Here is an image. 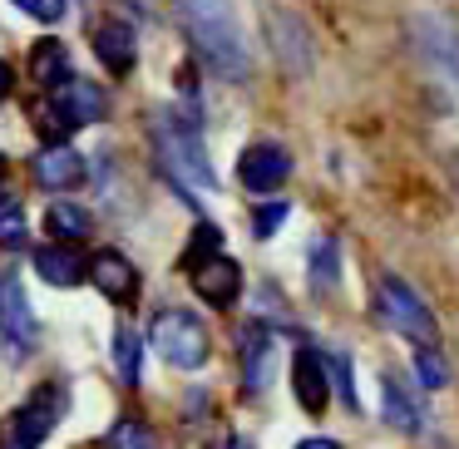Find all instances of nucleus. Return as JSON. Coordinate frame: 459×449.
Here are the masks:
<instances>
[{
  "label": "nucleus",
  "instance_id": "f257e3e1",
  "mask_svg": "<svg viewBox=\"0 0 459 449\" xmlns=\"http://www.w3.org/2000/svg\"><path fill=\"white\" fill-rule=\"evenodd\" d=\"M169 11L178 21V30L188 35V45L198 50V60L218 80L242 84L252 74V55H247V40H242L232 0H169Z\"/></svg>",
  "mask_w": 459,
  "mask_h": 449
},
{
  "label": "nucleus",
  "instance_id": "f03ea898",
  "mask_svg": "<svg viewBox=\"0 0 459 449\" xmlns=\"http://www.w3.org/2000/svg\"><path fill=\"white\" fill-rule=\"evenodd\" d=\"M159 149H163V163H169V173L178 183H188V188H198V193L218 188V173H212L208 149H203V139H198V114L193 109L159 119Z\"/></svg>",
  "mask_w": 459,
  "mask_h": 449
},
{
  "label": "nucleus",
  "instance_id": "7ed1b4c3",
  "mask_svg": "<svg viewBox=\"0 0 459 449\" xmlns=\"http://www.w3.org/2000/svg\"><path fill=\"white\" fill-rule=\"evenodd\" d=\"M153 350H159L169 366H178V370H198L203 360H208V350H212V341H208V326H203L193 311H159L153 316Z\"/></svg>",
  "mask_w": 459,
  "mask_h": 449
},
{
  "label": "nucleus",
  "instance_id": "20e7f679",
  "mask_svg": "<svg viewBox=\"0 0 459 449\" xmlns=\"http://www.w3.org/2000/svg\"><path fill=\"white\" fill-rule=\"evenodd\" d=\"M376 301H380V316L390 321V331L420 341V346H429V341H435V316H429V307L415 297V287H405L400 277H380Z\"/></svg>",
  "mask_w": 459,
  "mask_h": 449
},
{
  "label": "nucleus",
  "instance_id": "39448f33",
  "mask_svg": "<svg viewBox=\"0 0 459 449\" xmlns=\"http://www.w3.org/2000/svg\"><path fill=\"white\" fill-rule=\"evenodd\" d=\"M60 415H65V395L55 385H40L11 415V425H5V445H11V449H40L45 435L60 425Z\"/></svg>",
  "mask_w": 459,
  "mask_h": 449
},
{
  "label": "nucleus",
  "instance_id": "423d86ee",
  "mask_svg": "<svg viewBox=\"0 0 459 449\" xmlns=\"http://www.w3.org/2000/svg\"><path fill=\"white\" fill-rule=\"evenodd\" d=\"M267 40H272V55H277V65L287 74H311V65H316V40H311L307 25L291 11H267Z\"/></svg>",
  "mask_w": 459,
  "mask_h": 449
},
{
  "label": "nucleus",
  "instance_id": "0eeeda50",
  "mask_svg": "<svg viewBox=\"0 0 459 449\" xmlns=\"http://www.w3.org/2000/svg\"><path fill=\"white\" fill-rule=\"evenodd\" d=\"M50 114H55V129H80V124H100L109 114V99L90 80H65L50 94Z\"/></svg>",
  "mask_w": 459,
  "mask_h": 449
},
{
  "label": "nucleus",
  "instance_id": "6e6552de",
  "mask_svg": "<svg viewBox=\"0 0 459 449\" xmlns=\"http://www.w3.org/2000/svg\"><path fill=\"white\" fill-rule=\"evenodd\" d=\"M287 173H291V159L277 143H252L238 159V178L247 193H277L281 183H287Z\"/></svg>",
  "mask_w": 459,
  "mask_h": 449
},
{
  "label": "nucleus",
  "instance_id": "1a4fd4ad",
  "mask_svg": "<svg viewBox=\"0 0 459 449\" xmlns=\"http://www.w3.org/2000/svg\"><path fill=\"white\" fill-rule=\"evenodd\" d=\"M193 287H198V297L208 301V307H232L238 301V291H242V272H238V262L232 257H208V262H198L193 267Z\"/></svg>",
  "mask_w": 459,
  "mask_h": 449
},
{
  "label": "nucleus",
  "instance_id": "9d476101",
  "mask_svg": "<svg viewBox=\"0 0 459 449\" xmlns=\"http://www.w3.org/2000/svg\"><path fill=\"white\" fill-rule=\"evenodd\" d=\"M84 272H90V281H94V287H100L109 301H134V291H139V272L129 267V257H124V252H109V247L94 252Z\"/></svg>",
  "mask_w": 459,
  "mask_h": 449
},
{
  "label": "nucleus",
  "instance_id": "9b49d317",
  "mask_svg": "<svg viewBox=\"0 0 459 449\" xmlns=\"http://www.w3.org/2000/svg\"><path fill=\"white\" fill-rule=\"evenodd\" d=\"M0 331L15 341V346H35L40 341V321H35L30 301H25L21 281H0Z\"/></svg>",
  "mask_w": 459,
  "mask_h": 449
},
{
  "label": "nucleus",
  "instance_id": "f8f14e48",
  "mask_svg": "<svg viewBox=\"0 0 459 449\" xmlns=\"http://www.w3.org/2000/svg\"><path fill=\"white\" fill-rule=\"evenodd\" d=\"M291 390H297V400H301V410H326V395H331V385H326V360L316 356V350H307L301 346L297 356H291Z\"/></svg>",
  "mask_w": 459,
  "mask_h": 449
},
{
  "label": "nucleus",
  "instance_id": "ddd939ff",
  "mask_svg": "<svg viewBox=\"0 0 459 449\" xmlns=\"http://www.w3.org/2000/svg\"><path fill=\"white\" fill-rule=\"evenodd\" d=\"M35 178H40V188L65 193V188H74V183H84V159L70 143H50V149H40V159H35Z\"/></svg>",
  "mask_w": 459,
  "mask_h": 449
},
{
  "label": "nucleus",
  "instance_id": "4468645a",
  "mask_svg": "<svg viewBox=\"0 0 459 449\" xmlns=\"http://www.w3.org/2000/svg\"><path fill=\"white\" fill-rule=\"evenodd\" d=\"M94 55L104 60V70H109V74H129L134 60H139L134 30H129L124 21H104L100 30H94Z\"/></svg>",
  "mask_w": 459,
  "mask_h": 449
},
{
  "label": "nucleus",
  "instance_id": "2eb2a0df",
  "mask_svg": "<svg viewBox=\"0 0 459 449\" xmlns=\"http://www.w3.org/2000/svg\"><path fill=\"white\" fill-rule=\"evenodd\" d=\"M238 350H242V376H247V385L267 390L272 385V336H267V326H257V321L242 326Z\"/></svg>",
  "mask_w": 459,
  "mask_h": 449
},
{
  "label": "nucleus",
  "instance_id": "dca6fc26",
  "mask_svg": "<svg viewBox=\"0 0 459 449\" xmlns=\"http://www.w3.org/2000/svg\"><path fill=\"white\" fill-rule=\"evenodd\" d=\"M35 272H40L50 287H80L84 281V257L74 247H60V242H55V247L35 252Z\"/></svg>",
  "mask_w": 459,
  "mask_h": 449
},
{
  "label": "nucleus",
  "instance_id": "f3484780",
  "mask_svg": "<svg viewBox=\"0 0 459 449\" xmlns=\"http://www.w3.org/2000/svg\"><path fill=\"white\" fill-rule=\"evenodd\" d=\"M415 40L429 50V60H435V65H449V74L459 80V40H455V30H449L445 21H435V15H420V21H415Z\"/></svg>",
  "mask_w": 459,
  "mask_h": 449
},
{
  "label": "nucleus",
  "instance_id": "a211bd4d",
  "mask_svg": "<svg viewBox=\"0 0 459 449\" xmlns=\"http://www.w3.org/2000/svg\"><path fill=\"white\" fill-rule=\"evenodd\" d=\"M30 74L45 84V90H55V84L70 80V50H65L60 40H40L30 50Z\"/></svg>",
  "mask_w": 459,
  "mask_h": 449
},
{
  "label": "nucleus",
  "instance_id": "6ab92c4d",
  "mask_svg": "<svg viewBox=\"0 0 459 449\" xmlns=\"http://www.w3.org/2000/svg\"><path fill=\"white\" fill-rule=\"evenodd\" d=\"M380 390H385V395H380V405H385V425L400 429V435H415L420 429V405L400 390V380H390V376L380 380Z\"/></svg>",
  "mask_w": 459,
  "mask_h": 449
},
{
  "label": "nucleus",
  "instance_id": "aec40b11",
  "mask_svg": "<svg viewBox=\"0 0 459 449\" xmlns=\"http://www.w3.org/2000/svg\"><path fill=\"white\" fill-rule=\"evenodd\" d=\"M114 366H119L124 385H139V376H143V346H139V331H134L129 321L114 331Z\"/></svg>",
  "mask_w": 459,
  "mask_h": 449
},
{
  "label": "nucleus",
  "instance_id": "412c9836",
  "mask_svg": "<svg viewBox=\"0 0 459 449\" xmlns=\"http://www.w3.org/2000/svg\"><path fill=\"white\" fill-rule=\"evenodd\" d=\"M45 222H50V232H55V237H65V242L90 237V212H84L80 203H50Z\"/></svg>",
  "mask_w": 459,
  "mask_h": 449
},
{
  "label": "nucleus",
  "instance_id": "4be33fe9",
  "mask_svg": "<svg viewBox=\"0 0 459 449\" xmlns=\"http://www.w3.org/2000/svg\"><path fill=\"white\" fill-rule=\"evenodd\" d=\"M336 272H341V262H336V237H316V242H311V287H316V291H331V287H336Z\"/></svg>",
  "mask_w": 459,
  "mask_h": 449
},
{
  "label": "nucleus",
  "instance_id": "5701e85b",
  "mask_svg": "<svg viewBox=\"0 0 459 449\" xmlns=\"http://www.w3.org/2000/svg\"><path fill=\"white\" fill-rule=\"evenodd\" d=\"M0 247H25V208L15 193H0Z\"/></svg>",
  "mask_w": 459,
  "mask_h": 449
},
{
  "label": "nucleus",
  "instance_id": "b1692460",
  "mask_svg": "<svg viewBox=\"0 0 459 449\" xmlns=\"http://www.w3.org/2000/svg\"><path fill=\"white\" fill-rule=\"evenodd\" d=\"M218 247H222V232L212 228V222H198L193 228V242H188V252H183V267H198V262H208V257H218Z\"/></svg>",
  "mask_w": 459,
  "mask_h": 449
},
{
  "label": "nucleus",
  "instance_id": "393cba45",
  "mask_svg": "<svg viewBox=\"0 0 459 449\" xmlns=\"http://www.w3.org/2000/svg\"><path fill=\"white\" fill-rule=\"evenodd\" d=\"M326 376H331V385H336L341 405L356 410V405H360V400H356V380H351V360L341 356V350H336V356H326Z\"/></svg>",
  "mask_w": 459,
  "mask_h": 449
},
{
  "label": "nucleus",
  "instance_id": "a878e982",
  "mask_svg": "<svg viewBox=\"0 0 459 449\" xmlns=\"http://www.w3.org/2000/svg\"><path fill=\"white\" fill-rule=\"evenodd\" d=\"M104 449H153V445H149V429H143L139 419H119V425L104 435Z\"/></svg>",
  "mask_w": 459,
  "mask_h": 449
},
{
  "label": "nucleus",
  "instance_id": "bb28decb",
  "mask_svg": "<svg viewBox=\"0 0 459 449\" xmlns=\"http://www.w3.org/2000/svg\"><path fill=\"white\" fill-rule=\"evenodd\" d=\"M415 370H420V380H425L429 390H439L449 380V366H445V356H439L435 346H420L415 350Z\"/></svg>",
  "mask_w": 459,
  "mask_h": 449
},
{
  "label": "nucleus",
  "instance_id": "cd10ccee",
  "mask_svg": "<svg viewBox=\"0 0 459 449\" xmlns=\"http://www.w3.org/2000/svg\"><path fill=\"white\" fill-rule=\"evenodd\" d=\"M30 21H40V25H55V21H65V0H15Z\"/></svg>",
  "mask_w": 459,
  "mask_h": 449
},
{
  "label": "nucleus",
  "instance_id": "c85d7f7f",
  "mask_svg": "<svg viewBox=\"0 0 459 449\" xmlns=\"http://www.w3.org/2000/svg\"><path fill=\"white\" fill-rule=\"evenodd\" d=\"M287 203H267V208H257V222H252V228H257V237H272V232L281 228V222H287Z\"/></svg>",
  "mask_w": 459,
  "mask_h": 449
},
{
  "label": "nucleus",
  "instance_id": "c756f323",
  "mask_svg": "<svg viewBox=\"0 0 459 449\" xmlns=\"http://www.w3.org/2000/svg\"><path fill=\"white\" fill-rule=\"evenodd\" d=\"M11 90H15V70L11 60H0V99H11Z\"/></svg>",
  "mask_w": 459,
  "mask_h": 449
},
{
  "label": "nucleus",
  "instance_id": "7c9ffc66",
  "mask_svg": "<svg viewBox=\"0 0 459 449\" xmlns=\"http://www.w3.org/2000/svg\"><path fill=\"white\" fill-rule=\"evenodd\" d=\"M297 449H341V445H336V439H326V435H321V439H301Z\"/></svg>",
  "mask_w": 459,
  "mask_h": 449
},
{
  "label": "nucleus",
  "instance_id": "2f4dec72",
  "mask_svg": "<svg viewBox=\"0 0 459 449\" xmlns=\"http://www.w3.org/2000/svg\"><path fill=\"white\" fill-rule=\"evenodd\" d=\"M218 449H252L247 439H228V445H218Z\"/></svg>",
  "mask_w": 459,
  "mask_h": 449
},
{
  "label": "nucleus",
  "instance_id": "473e14b6",
  "mask_svg": "<svg viewBox=\"0 0 459 449\" xmlns=\"http://www.w3.org/2000/svg\"><path fill=\"white\" fill-rule=\"evenodd\" d=\"M0 178H5V159H0Z\"/></svg>",
  "mask_w": 459,
  "mask_h": 449
}]
</instances>
